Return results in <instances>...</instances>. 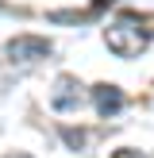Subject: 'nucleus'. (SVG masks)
<instances>
[{
	"instance_id": "7",
	"label": "nucleus",
	"mask_w": 154,
	"mask_h": 158,
	"mask_svg": "<svg viewBox=\"0 0 154 158\" xmlns=\"http://www.w3.org/2000/svg\"><path fill=\"white\" fill-rule=\"evenodd\" d=\"M15 158H27V154H15Z\"/></svg>"
},
{
	"instance_id": "3",
	"label": "nucleus",
	"mask_w": 154,
	"mask_h": 158,
	"mask_svg": "<svg viewBox=\"0 0 154 158\" xmlns=\"http://www.w3.org/2000/svg\"><path fill=\"white\" fill-rule=\"evenodd\" d=\"M81 100H85V93H81V81H77V77L62 73L58 81H54V93H50V104L58 108V112H77V108H81Z\"/></svg>"
},
{
	"instance_id": "4",
	"label": "nucleus",
	"mask_w": 154,
	"mask_h": 158,
	"mask_svg": "<svg viewBox=\"0 0 154 158\" xmlns=\"http://www.w3.org/2000/svg\"><path fill=\"white\" fill-rule=\"evenodd\" d=\"M92 104H96V112L104 116H116L123 108V89L120 85H92Z\"/></svg>"
},
{
	"instance_id": "6",
	"label": "nucleus",
	"mask_w": 154,
	"mask_h": 158,
	"mask_svg": "<svg viewBox=\"0 0 154 158\" xmlns=\"http://www.w3.org/2000/svg\"><path fill=\"white\" fill-rule=\"evenodd\" d=\"M116 158H139V154H116Z\"/></svg>"
},
{
	"instance_id": "2",
	"label": "nucleus",
	"mask_w": 154,
	"mask_h": 158,
	"mask_svg": "<svg viewBox=\"0 0 154 158\" xmlns=\"http://www.w3.org/2000/svg\"><path fill=\"white\" fill-rule=\"evenodd\" d=\"M4 54H8V62L27 66V62H38V58L50 54V39H43V35H15L12 43L4 46Z\"/></svg>"
},
{
	"instance_id": "5",
	"label": "nucleus",
	"mask_w": 154,
	"mask_h": 158,
	"mask_svg": "<svg viewBox=\"0 0 154 158\" xmlns=\"http://www.w3.org/2000/svg\"><path fill=\"white\" fill-rule=\"evenodd\" d=\"M66 143H69V147H81V143H85V131H69V127H66Z\"/></svg>"
},
{
	"instance_id": "1",
	"label": "nucleus",
	"mask_w": 154,
	"mask_h": 158,
	"mask_svg": "<svg viewBox=\"0 0 154 158\" xmlns=\"http://www.w3.org/2000/svg\"><path fill=\"white\" fill-rule=\"evenodd\" d=\"M150 39H154V19H146V15H139V12H120L104 27L108 50L120 54V58H139Z\"/></svg>"
}]
</instances>
